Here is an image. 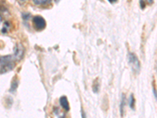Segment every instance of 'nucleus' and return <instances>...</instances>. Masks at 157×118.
Segmentation results:
<instances>
[{
    "mask_svg": "<svg viewBox=\"0 0 157 118\" xmlns=\"http://www.w3.org/2000/svg\"><path fill=\"white\" fill-rule=\"evenodd\" d=\"M15 58L13 56H4L0 57V65H1V73H6L10 71L14 67Z\"/></svg>",
    "mask_w": 157,
    "mask_h": 118,
    "instance_id": "nucleus-1",
    "label": "nucleus"
},
{
    "mask_svg": "<svg viewBox=\"0 0 157 118\" xmlns=\"http://www.w3.org/2000/svg\"><path fill=\"white\" fill-rule=\"evenodd\" d=\"M128 62L134 72L138 73L140 71L141 64H140V61L137 58V55L134 54V53H129L128 54Z\"/></svg>",
    "mask_w": 157,
    "mask_h": 118,
    "instance_id": "nucleus-2",
    "label": "nucleus"
},
{
    "mask_svg": "<svg viewBox=\"0 0 157 118\" xmlns=\"http://www.w3.org/2000/svg\"><path fill=\"white\" fill-rule=\"evenodd\" d=\"M32 23L34 25V28L36 30H43L46 28L47 22L44 18L41 16H35L32 20Z\"/></svg>",
    "mask_w": 157,
    "mask_h": 118,
    "instance_id": "nucleus-3",
    "label": "nucleus"
},
{
    "mask_svg": "<svg viewBox=\"0 0 157 118\" xmlns=\"http://www.w3.org/2000/svg\"><path fill=\"white\" fill-rule=\"evenodd\" d=\"M60 104H61V107L64 109V110L68 111L70 109V106H69V103H68V98H66L65 96H62L60 98Z\"/></svg>",
    "mask_w": 157,
    "mask_h": 118,
    "instance_id": "nucleus-4",
    "label": "nucleus"
},
{
    "mask_svg": "<svg viewBox=\"0 0 157 118\" xmlns=\"http://www.w3.org/2000/svg\"><path fill=\"white\" fill-rule=\"evenodd\" d=\"M123 96H122V100L121 103H120V113H121V116H123V110H124V107H125V103H126V96L124 94H123Z\"/></svg>",
    "mask_w": 157,
    "mask_h": 118,
    "instance_id": "nucleus-5",
    "label": "nucleus"
},
{
    "mask_svg": "<svg viewBox=\"0 0 157 118\" xmlns=\"http://www.w3.org/2000/svg\"><path fill=\"white\" fill-rule=\"evenodd\" d=\"M134 105H135V98H134L133 95H131L130 96V98H129V106L131 109H134Z\"/></svg>",
    "mask_w": 157,
    "mask_h": 118,
    "instance_id": "nucleus-6",
    "label": "nucleus"
},
{
    "mask_svg": "<svg viewBox=\"0 0 157 118\" xmlns=\"http://www.w3.org/2000/svg\"><path fill=\"white\" fill-rule=\"evenodd\" d=\"M34 2L37 5H43V4H48L50 3V1H47V0H43V1H39V0H36L34 1Z\"/></svg>",
    "mask_w": 157,
    "mask_h": 118,
    "instance_id": "nucleus-7",
    "label": "nucleus"
},
{
    "mask_svg": "<svg viewBox=\"0 0 157 118\" xmlns=\"http://www.w3.org/2000/svg\"><path fill=\"white\" fill-rule=\"evenodd\" d=\"M17 85H18V81H17V82H13L12 84V86H11V91H13L14 90H16V88H17Z\"/></svg>",
    "mask_w": 157,
    "mask_h": 118,
    "instance_id": "nucleus-8",
    "label": "nucleus"
},
{
    "mask_svg": "<svg viewBox=\"0 0 157 118\" xmlns=\"http://www.w3.org/2000/svg\"><path fill=\"white\" fill-rule=\"evenodd\" d=\"M140 4H141V6H142V8H144L145 6V2H144V1H141V2H140Z\"/></svg>",
    "mask_w": 157,
    "mask_h": 118,
    "instance_id": "nucleus-9",
    "label": "nucleus"
},
{
    "mask_svg": "<svg viewBox=\"0 0 157 118\" xmlns=\"http://www.w3.org/2000/svg\"><path fill=\"white\" fill-rule=\"evenodd\" d=\"M82 118H86V115H85V113H84L82 109Z\"/></svg>",
    "mask_w": 157,
    "mask_h": 118,
    "instance_id": "nucleus-10",
    "label": "nucleus"
},
{
    "mask_svg": "<svg viewBox=\"0 0 157 118\" xmlns=\"http://www.w3.org/2000/svg\"><path fill=\"white\" fill-rule=\"evenodd\" d=\"M153 94H154V96H155V98H156V91H155V88H153Z\"/></svg>",
    "mask_w": 157,
    "mask_h": 118,
    "instance_id": "nucleus-11",
    "label": "nucleus"
},
{
    "mask_svg": "<svg viewBox=\"0 0 157 118\" xmlns=\"http://www.w3.org/2000/svg\"><path fill=\"white\" fill-rule=\"evenodd\" d=\"M2 17H1V15H0V25H1V23H2Z\"/></svg>",
    "mask_w": 157,
    "mask_h": 118,
    "instance_id": "nucleus-12",
    "label": "nucleus"
}]
</instances>
